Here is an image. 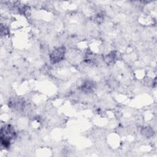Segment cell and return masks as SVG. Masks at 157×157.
Listing matches in <instances>:
<instances>
[{
  "label": "cell",
  "instance_id": "obj_1",
  "mask_svg": "<svg viewBox=\"0 0 157 157\" xmlns=\"http://www.w3.org/2000/svg\"><path fill=\"white\" fill-rule=\"evenodd\" d=\"M15 131L11 125H4L1 130V142L2 145L7 148L10 145V140L15 137Z\"/></svg>",
  "mask_w": 157,
  "mask_h": 157
},
{
  "label": "cell",
  "instance_id": "obj_2",
  "mask_svg": "<svg viewBox=\"0 0 157 157\" xmlns=\"http://www.w3.org/2000/svg\"><path fill=\"white\" fill-rule=\"evenodd\" d=\"M65 53V48L60 47L52 52L50 55V61L52 63H56L63 59Z\"/></svg>",
  "mask_w": 157,
  "mask_h": 157
},
{
  "label": "cell",
  "instance_id": "obj_3",
  "mask_svg": "<svg viewBox=\"0 0 157 157\" xmlns=\"http://www.w3.org/2000/svg\"><path fill=\"white\" fill-rule=\"evenodd\" d=\"M94 88V86L93 82L90 81L85 82L82 86V89L85 92H90L93 90Z\"/></svg>",
  "mask_w": 157,
  "mask_h": 157
}]
</instances>
